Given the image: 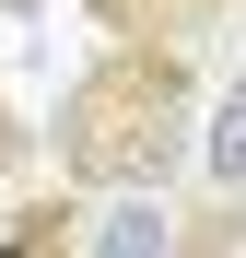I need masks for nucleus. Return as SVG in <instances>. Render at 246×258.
<instances>
[{
    "label": "nucleus",
    "instance_id": "nucleus-3",
    "mask_svg": "<svg viewBox=\"0 0 246 258\" xmlns=\"http://www.w3.org/2000/svg\"><path fill=\"white\" fill-rule=\"evenodd\" d=\"M70 12L106 47H199V59H223L246 35V0H70Z\"/></svg>",
    "mask_w": 246,
    "mask_h": 258
},
{
    "label": "nucleus",
    "instance_id": "nucleus-2",
    "mask_svg": "<svg viewBox=\"0 0 246 258\" xmlns=\"http://www.w3.org/2000/svg\"><path fill=\"white\" fill-rule=\"evenodd\" d=\"M176 258H246V59L211 71L199 164H188V188H176Z\"/></svg>",
    "mask_w": 246,
    "mask_h": 258
},
{
    "label": "nucleus",
    "instance_id": "nucleus-1",
    "mask_svg": "<svg viewBox=\"0 0 246 258\" xmlns=\"http://www.w3.org/2000/svg\"><path fill=\"white\" fill-rule=\"evenodd\" d=\"M199 106H211V59L199 47H94L35 129L59 153V188H82V200H176L188 164H199Z\"/></svg>",
    "mask_w": 246,
    "mask_h": 258
},
{
    "label": "nucleus",
    "instance_id": "nucleus-5",
    "mask_svg": "<svg viewBox=\"0 0 246 258\" xmlns=\"http://www.w3.org/2000/svg\"><path fill=\"white\" fill-rule=\"evenodd\" d=\"M82 258H176V200H94Z\"/></svg>",
    "mask_w": 246,
    "mask_h": 258
},
{
    "label": "nucleus",
    "instance_id": "nucleus-4",
    "mask_svg": "<svg viewBox=\"0 0 246 258\" xmlns=\"http://www.w3.org/2000/svg\"><path fill=\"white\" fill-rule=\"evenodd\" d=\"M82 211H94V200H82V188H12V200H0V258H82Z\"/></svg>",
    "mask_w": 246,
    "mask_h": 258
},
{
    "label": "nucleus",
    "instance_id": "nucleus-6",
    "mask_svg": "<svg viewBox=\"0 0 246 258\" xmlns=\"http://www.w3.org/2000/svg\"><path fill=\"white\" fill-rule=\"evenodd\" d=\"M35 153H47V129L0 94V200H12V188H35Z\"/></svg>",
    "mask_w": 246,
    "mask_h": 258
}]
</instances>
